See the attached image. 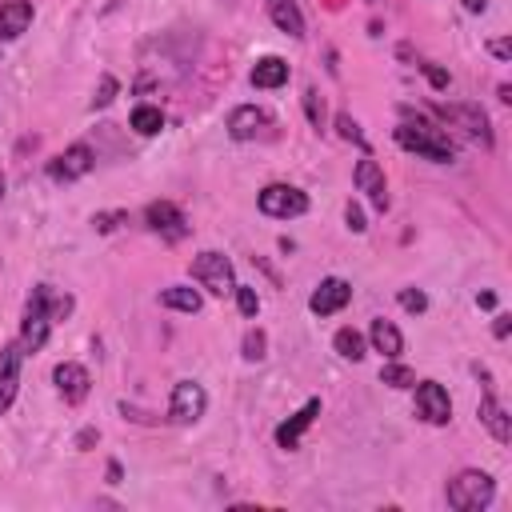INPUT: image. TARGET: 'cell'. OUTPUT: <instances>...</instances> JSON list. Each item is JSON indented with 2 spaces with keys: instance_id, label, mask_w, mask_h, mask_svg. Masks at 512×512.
<instances>
[{
  "instance_id": "1",
  "label": "cell",
  "mask_w": 512,
  "mask_h": 512,
  "mask_svg": "<svg viewBox=\"0 0 512 512\" xmlns=\"http://www.w3.org/2000/svg\"><path fill=\"white\" fill-rule=\"evenodd\" d=\"M72 312V296H56L48 284H36L24 300V320H20V348L24 352H40L48 344V332L56 320H64Z\"/></svg>"
},
{
  "instance_id": "2",
  "label": "cell",
  "mask_w": 512,
  "mask_h": 512,
  "mask_svg": "<svg viewBox=\"0 0 512 512\" xmlns=\"http://www.w3.org/2000/svg\"><path fill=\"white\" fill-rule=\"evenodd\" d=\"M396 144L404 152H416V156L436 160V164H448L456 156V144L448 140V132L428 124V120H400L396 124Z\"/></svg>"
},
{
  "instance_id": "3",
  "label": "cell",
  "mask_w": 512,
  "mask_h": 512,
  "mask_svg": "<svg viewBox=\"0 0 512 512\" xmlns=\"http://www.w3.org/2000/svg\"><path fill=\"white\" fill-rule=\"evenodd\" d=\"M444 496H448V508H456V512H476V508H488V504H492L496 480H492L488 472H480V468H464L460 476L448 480Z\"/></svg>"
},
{
  "instance_id": "4",
  "label": "cell",
  "mask_w": 512,
  "mask_h": 512,
  "mask_svg": "<svg viewBox=\"0 0 512 512\" xmlns=\"http://www.w3.org/2000/svg\"><path fill=\"white\" fill-rule=\"evenodd\" d=\"M192 280L200 284V288H208L212 296H228V292H236V272H232V260L224 256V252H200L196 260H192Z\"/></svg>"
},
{
  "instance_id": "5",
  "label": "cell",
  "mask_w": 512,
  "mask_h": 512,
  "mask_svg": "<svg viewBox=\"0 0 512 512\" xmlns=\"http://www.w3.org/2000/svg\"><path fill=\"white\" fill-rule=\"evenodd\" d=\"M256 204L272 220H296V216L308 212V196L296 184H264L260 196H256Z\"/></svg>"
},
{
  "instance_id": "6",
  "label": "cell",
  "mask_w": 512,
  "mask_h": 512,
  "mask_svg": "<svg viewBox=\"0 0 512 512\" xmlns=\"http://www.w3.org/2000/svg\"><path fill=\"white\" fill-rule=\"evenodd\" d=\"M208 408V392L196 380H176L172 384V400H168V420L172 424H196Z\"/></svg>"
},
{
  "instance_id": "7",
  "label": "cell",
  "mask_w": 512,
  "mask_h": 512,
  "mask_svg": "<svg viewBox=\"0 0 512 512\" xmlns=\"http://www.w3.org/2000/svg\"><path fill=\"white\" fill-rule=\"evenodd\" d=\"M436 116H444L448 124H456L464 136L480 140L484 148H492V128H488V116L476 108V104H436Z\"/></svg>"
},
{
  "instance_id": "8",
  "label": "cell",
  "mask_w": 512,
  "mask_h": 512,
  "mask_svg": "<svg viewBox=\"0 0 512 512\" xmlns=\"http://www.w3.org/2000/svg\"><path fill=\"white\" fill-rule=\"evenodd\" d=\"M92 164H96V152H92L84 140H76V144H68V148L48 164V176H52L56 184H72V180L88 176Z\"/></svg>"
},
{
  "instance_id": "9",
  "label": "cell",
  "mask_w": 512,
  "mask_h": 512,
  "mask_svg": "<svg viewBox=\"0 0 512 512\" xmlns=\"http://www.w3.org/2000/svg\"><path fill=\"white\" fill-rule=\"evenodd\" d=\"M144 224H148L156 236H164L168 244H176V240L188 236V220H184V212H180L172 200H152V204L144 208Z\"/></svg>"
},
{
  "instance_id": "10",
  "label": "cell",
  "mask_w": 512,
  "mask_h": 512,
  "mask_svg": "<svg viewBox=\"0 0 512 512\" xmlns=\"http://www.w3.org/2000/svg\"><path fill=\"white\" fill-rule=\"evenodd\" d=\"M416 388V416L424 424H448L452 420V400H448V388L436 384V380H420L412 384Z\"/></svg>"
},
{
  "instance_id": "11",
  "label": "cell",
  "mask_w": 512,
  "mask_h": 512,
  "mask_svg": "<svg viewBox=\"0 0 512 512\" xmlns=\"http://www.w3.org/2000/svg\"><path fill=\"white\" fill-rule=\"evenodd\" d=\"M352 180H356V192H364L376 212H388V180H384V172H380V164L372 156H360L356 160Z\"/></svg>"
},
{
  "instance_id": "12",
  "label": "cell",
  "mask_w": 512,
  "mask_h": 512,
  "mask_svg": "<svg viewBox=\"0 0 512 512\" xmlns=\"http://www.w3.org/2000/svg\"><path fill=\"white\" fill-rule=\"evenodd\" d=\"M20 364H24L20 340L4 344V348H0V416L12 408V400H16V392H20Z\"/></svg>"
},
{
  "instance_id": "13",
  "label": "cell",
  "mask_w": 512,
  "mask_h": 512,
  "mask_svg": "<svg viewBox=\"0 0 512 512\" xmlns=\"http://www.w3.org/2000/svg\"><path fill=\"white\" fill-rule=\"evenodd\" d=\"M348 300H352V284L340 280V276H324V280L316 284V292L308 296V308H312L316 316H332V312H340Z\"/></svg>"
},
{
  "instance_id": "14",
  "label": "cell",
  "mask_w": 512,
  "mask_h": 512,
  "mask_svg": "<svg viewBox=\"0 0 512 512\" xmlns=\"http://www.w3.org/2000/svg\"><path fill=\"white\" fill-rule=\"evenodd\" d=\"M52 384H56V392H60L68 404H80V400L88 396V388H92V376H88V368H84V364L64 360V364H56V368H52Z\"/></svg>"
},
{
  "instance_id": "15",
  "label": "cell",
  "mask_w": 512,
  "mask_h": 512,
  "mask_svg": "<svg viewBox=\"0 0 512 512\" xmlns=\"http://www.w3.org/2000/svg\"><path fill=\"white\" fill-rule=\"evenodd\" d=\"M268 112L264 108H256V104H240V108H232V116H228V136L232 140H252V136H260L264 128H268Z\"/></svg>"
},
{
  "instance_id": "16",
  "label": "cell",
  "mask_w": 512,
  "mask_h": 512,
  "mask_svg": "<svg viewBox=\"0 0 512 512\" xmlns=\"http://www.w3.org/2000/svg\"><path fill=\"white\" fill-rule=\"evenodd\" d=\"M480 424L492 432V440H500V444L512 440V420H508V412H504V404L496 400L492 388H484V396H480Z\"/></svg>"
},
{
  "instance_id": "17",
  "label": "cell",
  "mask_w": 512,
  "mask_h": 512,
  "mask_svg": "<svg viewBox=\"0 0 512 512\" xmlns=\"http://www.w3.org/2000/svg\"><path fill=\"white\" fill-rule=\"evenodd\" d=\"M316 416H320V400L312 396V400H308L300 412H292V416H288V420L276 428V444H280V448H296V444H300V436L308 432V424H312Z\"/></svg>"
},
{
  "instance_id": "18",
  "label": "cell",
  "mask_w": 512,
  "mask_h": 512,
  "mask_svg": "<svg viewBox=\"0 0 512 512\" xmlns=\"http://www.w3.org/2000/svg\"><path fill=\"white\" fill-rule=\"evenodd\" d=\"M28 24H32V4L28 0H4L0 4V40L24 36Z\"/></svg>"
},
{
  "instance_id": "19",
  "label": "cell",
  "mask_w": 512,
  "mask_h": 512,
  "mask_svg": "<svg viewBox=\"0 0 512 512\" xmlns=\"http://www.w3.org/2000/svg\"><path fill=\"white\" fill-rule=\"evenodd\" d=\"M264 8H268V20H272L284 36H292V40L304 36V16H300L296 0H264Z\"/></svg>"
},
{
  "instance_id": "20",
  "label": "cell",
  "mask_w": 512,
  "mask_h": 512,
  "mask_svg": "<svg viewBox=\"0 0 512 512\" xmlns=\"http://www.w3.org/2000/svg\"><path fill=\"white\" fill-rule=\"evenodd\" d=\"M368 340H372V348H376L380 356H388V360H396V356L404 352V336H400V328H396L392 320H372Z\"/></svg>"
},
{
  "instance_id": "21",
  "label": "cell",
  "mask_w": 512,
  "mask_h": 512,
  "mask_svg": "<svg viewBox=\"0 0 512 512\" xmlns=\"http://www.w3.org/2000/svg\"><path fill=\"white\" fill-rule=\"evenodd\" d=\"M248 80H252V88H280V84H288V60L264 56V60H256Z\"/></svg>"
},
{
  "instance_id": "22",
  "label": "cell",
  "mask_w": 512,
  "mask_h": 512,
  "mask_svg": "<svg viewBox=\"0 0 512 512\" xmlns=\"http://www.w3.org/2000/svg\"><path fill=\"white\" fill-rule=\"evenodd\" d=\"M160 304L164 308H172V312H200V304H204V296L196 292V288H188V284H172V288H164L160 292Z\"/></svg>"
},
{
  "instance_id": "23",
  "label": "cell",
  "mask_w": 512,
  "mask_h": 512,
  "mask_svg": "<svg viewBox=\"0 0 512 512\" xmlns=\"http://www.w3.org/2000/svg\"><path fill=\"white\" fill-rule=\"evenodd\" d=\"M132 128H136L140 136H156V132L164 128V112L152 108V104H136V108H132Z\"/></svg>"
},
{
  "instance_id": "24",
  "label": "cell",
  "mask_w": 512,
  "mask_h": 512,
  "mask_svg": "<svg viewBox=\"0 0 512 512\" xmlns=\"http://www.w3.org/2000/svg\"><path fill=\"white\" fill-rule=\"evenodd\" d=\"M332 348H336L344 360H364V336H360L356 328H340V332L332 336Z\"/></svg>"
},
{
  "instance_id": "25",
  "label": "cell",
  "mask_w": 512,
  "mask_h": 512,
  "mask_svg": "<svg viewBox=\"0 0 512 512\" xmlns=\"http://www.w3.org/2000/svg\"><path fill=\"white\" fill-rule=\"evenodd\" d=\"M264 352H268V336H264L260 328H248V332H244V344H240V356H244L248 364H256V360H264Z\"/></svg>"
},
{
  "instance_id": "26",
  "label": "cell",
  "mask_w": 512,
  "mask_h": 512,
  "mask_svg": "<svg viewBox=\"0 0 512 512\" xmlns=\"http://www.w3.org/2000/svg\"><path fill=\"white\" fill-rule=\"evenodd\" d=\"M380 384H388V388H412L416 384V372L404 368V364H384L380 368Z\"/></svg>"
},
{
  "instance_id": "27",
  "label": "cell",
  "mask_w": 512,
  "mask_h": 512,
  "mask_svg": "<svg viewBox=\"0 0 512 512\" xmlns=\"http://www.w3.org/2000/svg\"><path fill=\"white\" fill-rule=\"evenodd\" d=\"M336 132H340L344 140H352V144H360V148H368V140H364V132H360V124L352 120V112H336Z\"/></svg>"
},
{
  "instance_id": "28",
  "label": "cell",
  "mask_w": 512,
  "mask_h": 512,
  "mask_svg": "<svg viewBox=\"0 0 512 512\" xmlns=\"http://www.w3.org/2000/svg\"><path fill=\"white\" fill-rule=\"evenodd\" d=\"M304 112H308L312 128H324V96H320L316 88H308V92H304Z\"/></svg>"
},
{
  "instance_id": "29",
  "label": "cell",
  "mask_w": 512,
  "mask_h": 512,
  "mask_svg": "<svg viewBox=\"0 0 512 512\" xmlns=\"http://www.w3.org/2000/svg\"><path fill=\"white\" fill-rule=\"evenodd\" d=\"M120 224H128V212H124V208H116V212H96V216H92V228H96V232H112V228H120Z\"/></svg>"
},
{
  "instance_id": "30",
  "label": "cell",
  "mask_w": 512,
  "mask_h": 512,
  "mask_svg": "<svg viewBox=\"0 0 512 512\" xmlns=\"http://www.w3.org/2000/svg\"><path fill=\"white\" fill-rule=\"evenodd\" d=\"M396 300H400V308H404V312H416V316L428 308V296H424L420 288H400V296H396Z\"/></svg>"
},
{
  "instance_id": "31",
  "label": "cell",
  "mask_w": 512,
  "mask_h": 512,
  "mask_svg": "<svg viewBox=\"0 0 512 512\" xmlns=\"http://www.w3.org/2000/svg\"><path fill=\"white\" fill-rule=\"evenodd\" d=\"M116 76H100V88H96V96H92V108H108L112 100H116Z\"/></svg>"
},
{
  "instance_id": "32",
  "label": "cell",
  "mask_w": 512,
  "mask_h": 512,
  "mask_svg": "<svg viewBox=\"0 0 512 512\" xmlns=\"http://www.w3.org/2000/svg\"><path fill=\"white\" fill-rule=\"evenodd\" d=\"M236 304H240V312L252 320V316L260 312V296H256V288H244V284H236Z\"/></svg>"
},
{
  "instance_id": "33",
  "label": "cell",
  "mask_w": 512,
  "mask_h": 512,
  "mask_svg": "<svg viewBox=\"0 0 512 512\" xmlns=\"http://www.w3.org/2000/svg\"><path fill=\"white\" fill-rule=\"evenodd\" d=\"M344 220H348V228H352V232H364V228H368V224H364L360 204H348V208H344Z\"/></svg>"
},
{
  "instance_id": "34",
  "label": "cell",
  "mask_w": 512,
  "mask_h": 512,
  "mask_svg": "<svg viewBox=\"0 0 512 512\" xmlns=\"http://www.w3.org/2000/svg\"><path fill=\"white\" fill-rule=\"evenodd\" d=\"M424 68V76L432 80V88H448V72L444 68H436V64H420Z\"/></svg>"
},
{
  "instance_id": "35",
  "label": "cell",
  "mask_w": 512,
  "mask_h": 512,
  "mask_svg": "<svg viewBox=\"0 0 512 512\" xmlns=\"http://www.w3.org/2000/svg\"><path fill=\"white\" fill-rule=\"evenodd\" d=\"M488 52H492L496 60H508V56H512V44H508V40H492V44H488Z\"/></svg>"
},
{
  "instance_id": "36",
  "label": "cell",
  "mask_w": 512,
  "mask_h": 512,
  "mask_svg": "<svg viewBox=\"0 0 512 512\" xmlns=\"http://www.w3.org/2000/svg\"><path fill=\"white\" fill-rule=\"evenodd\" d=\"M508 328H512V320H508V316L500 312V316H496V324H492V332H496V336L504 340V336H508Z\"/></svg>"
},
{
  "instance_id": "37",
  "label": "cell",
  "mask_w": 512,
  "mask_h": 512,
  "mask_svg": "<svg viewBox=\"0 0 512 512\" xmlns=\"http://www.w3.org/2000/svg\"><path fill=\"white\" fill-rule=\"evenodd\" d=\"M460 4H464V12H476V16L488 8V0H460Z\"/></svg>"
},
{
  "instance_id": "38",
  "label": "cell",
  "mask_w": 512,
  "mask_h": 512,
  "mask_svg": "<svg viewBox=\"0 0 512 512\" xmlns=\"http://www.w3.org/2000/svg\"><path fill=\"white\" fill-rule=\"evenodd\" d=\"M92 440H96V432H92V428H84V432H80V436H76V444H80V448H88V444H92Z\"/></svg>"
},
{
  "instance_id": "39",
  "label": "cell",
  "mask_w": 512,
  "mask_h": 512,
  "mask_svg": "<svg viewBox=\"0 0 512 512\" xmlns=\"http://www.w3.org/2000/svg\"><path fill=\"white\" fill-rule=\"evenodd\" d=\"M476 304H480V308H492V304H496V296H492V292H480V296H476Z\"/></svg>"
},
{
  "instance_id": "40",
  "label": "cell",
  "mask_w": 512,
  "mask_h": 512,
  "mask_svg": "<svg viewBox=\"0 0 512 512\" xmlns=\"http://www.w3.org/2000/svg\"><path fill=\"white\" fill-rule=\"evenodd\" d=\"M0 200H4V172H0Z\"/></svg>"
}]
</instances>
